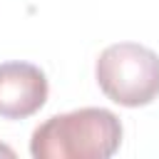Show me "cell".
Returning <instances> with one entry per match:
<instances>
[{"instance_id":"6da1fadb","label":"cell","mask_w":159,"mask_h":159,"mask_svg":"<svg viewBox=\"0 0 159 159\" xmlns=\"http://www.w3.org/2000/svg\"><path fill=\"white\" fill-rule=\"evenodd\" d=\"M122 144V122L102 107H82L42 122L30 139L35 159H109Z\"/></svg>"},{"instance_id":"7a4b0ae2","label":"cell","mask_w":159,"mask_h":159,"mask_svg":"<svg viewBox=\"0 0 159 159\" xmlns=\"http://www.w3.org/2000/svg\"><path fill=\"white\" fill-rule=\"evenodd\" d=\"M94 75L99 89L122 107H144L159 97V55L139 42L104 47Z\"/></svg>"},{"instance_id":"3957f363","label":"cell","mask_w":159,"mask_h":159,"mask_svg":"<svg viewBox=\"0 0 159 159\" xmlns=\"http://www.w3.org/2000/svg\"><path fill=\"white\" fill-rule=\"evenodd\" d=\"M47 99V77L30 62L0 65V117L25 119L40 112Z\"/></svg>"},{"instance_id":"277c9868","label":"cell","mask_w":159,"mask_h":159,"mask_svg":"<svg viewBox=\"0 0 159 159\" xmlns=\"http://www.w3.org/2000/svg\"><path fill=\"white\" fill-rule=\"evenodd\" d=\"M0 154H7V157H12V149H10V147H5V144H0Z\"/></svg>"}]
</instances>
